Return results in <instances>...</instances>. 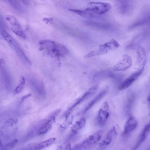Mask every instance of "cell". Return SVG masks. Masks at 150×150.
<instances>
[{
  "label": "cell",
  "instance_id": "cell-23",
  "mask_svg": "<svg viewBox=\"0 0 150 150\" xmlns=\"http://www.w3.org/2000/svg\"><path fill=\"white\" fill-rule=\"evenodd\" d=\"M53 18H44L43 21L47 23H48L52 21Z\"/></svg>",
  "mask_w": 150,
  "mask_h": 150
},
{
  "label": "cell",
  "instance_id": "cell-25",
  "mask_svg": "<svg viewBox=\"0 0 150 150\" xmlns=\"http://www.w3.org/2000/svg\"><path fill=\"white\" fill-rule=\"evenodd\" d=\"M148 100H149V103H150V96H149L148 98Z\"/></svg>",
  "mask_w": 150,
  "mask_h": 150
},
{
  "label": "cell",
  "instance_id": "cell-8",
  "mask_svg": "<svg viewBox=\"0 0 150 150\" xmlns=\"http://www.w3.org/2000/svg\"><path fill=\"white\" fill-rule=\"evenodd\" d=\"M115 127H112L99 144L100 147H105L108 146L111 143L114 137L116 134Z\"/></svg>",
  "mask_w": 150,
  "mask_h": 150
},
{
  "label": "cell",
  "instance_id": "cell-2",
  "mask_svg": "<svg viewBox=\"0 0 150 150\" xmlns=\"http://www.w3.org/2000/svg\"><path fill=\"white\" fill-rule=\"evenodd\" d=\"M1 33L4 39L16 53L21 61L25 64H31L30 61L14 38L4 30H2Z\"/></svg>",
  "mask_w": 150,
  "mask_h": 150
},
{
  "label": "cell",
  "instance_id": "cell-17",
  "mask_svg": "<svg viewBox=\"0 0 150 150\" xmlns=\"http://www.w3.org/2000/svg\"><path fill=\"white\" fill-rule=\"evenodd\" d=\"M150 132V122L145 127L141 135L140 139L137 144V147L147 137Z\"/></svg>",
  "mask_w": 150,
  "mask_h": 150
},
{
  "label": "cell",
  "instance_id": "cell-5",
  "mask_svg": "<svg viewBox=\"0 0 150 150\" xmlns=\"http://www.w3.org/2000/svg\"><path fill=\"white\" fill-rule=\"evenodd\" d=\"M99 88V86L97 85L93 86L87 90L80 98L76 101L69 109L66 115L70 114V112L77 105L83 103L93 96Z\"/></svg>",
  "mask_w": 150,
  "mask_h": 150
},
{
  "label": "cell",
  "instance_id": "cell-20",
  "mask_svg": "<svg viewBox=\"0 0 150 150\" xmlns=\"http://www.w3.org/2000/svg\"><path fill=\"white\" fill-rule=\"evenodd\" d=\"M18 140L17 139H15L11 142L6 144L4 146V148L5 150H10L12 149L17 144Z\"/></svg>",
  "mask_w": 150,
  "mask_h": 150
},
{
  "label": "cell",
  "instance_id": "cell-3",
  "mask_svg": "<svg viewBox=\"0 0 150 150\" xmlns=\"http://www.w3.org/2000/svg\"><path fill=\"white\" fill-rule=\"evenodd\" d=\"M103 131L99 130L89 136L80 144L76 145L74 149L75 150L86 149L96 144L101 139Z\"/></svg>",
  "mask_w": 150,
  "mask_h": 150
},
{
  "label": "cell",
  "instance_id": "cell-24",
  "mask_svg": "<svg viewBox=\"0 0 150 150\" xmlns=\"http://www.w3.org/2000/svg\"><path fill=\"white\" fill-rule=\"evenodd\" d=\"M31 95V94H29L23 96L22 98L21 101H23L25 99L30 97Z\"/></svg>",
  "mask_w": 150,
  "mask_h": 150
},
{
  "label": "cell",
  "instance_id": "cell-19",
  "mask_svg": "<svg viewBox=\"0 0 150 150\" xmlns=\"http://www.w3.org/2000/svg\"><path fill=\"white\" fill-rule=\"evenodd\" d=\"M69 114L66 116L65 121L63 124L62 125V127L63 128L66 127L72 122L73 117L71 115L69 116Z\"/></svg>",
  "mask_w": 150,
  "mask_h": 150
},
{
  "label": "cell",
  "instance_id": "cell-7",
  "mask_svg": "<svg viewBox=\"0 0 150 150\" xmlns=\"http://www.w3.org/2000/svg\"><path fill=\"white\" fill-rule=\"evenodd\" d=\"M108 110V104L105 102L99 110L96 117L97 122L99 125H103L106 122L109 115Z\"/></svg>",
  "mask_w": 150,
  "mask_h": 150
},
{
  "label": "cell",
  "instance_id": "cell-12",
  "mask_svg": "<svg viewBox=\"0 0 150 150\" xmlns=\"http://www.w3.org/2000/svg\"><path fill=\"white\" fill-rule=\"evenodd\" d=\"M69 11L76 13L83 18H96L97 16L94 13L86 9L82 10L78 9L71 8Z\"/></svg>",
  "mask_w": 150,
  "mask_h": 150
},
{
  "label": "cell",
  "instance_id": "cell-16",
  "mask_svg": "<svg viewBox=\"0 0 150 150\" xmlns=\"http://www.w3.org/2000/svg\"><path fill=\"white\" fill-rule=\"evenodd\" d=\"M55 140L56 138L54 137L50 138L36 145L34 148L36 150L42 149L52 145L55 142Z\"/></svg>",
  "mask_w": 150,
  "mask_h": 150
},
{
  "label": "cell",
  "instance_id": "cell-13",
  "mask_svg": "<svg viewBox=\"0 0 150 150\" xmlns=\"http://www.w3.org/2000/svg\"><path fill=\"white\" fill-rule=\"evenodd\" d=\"M109 50V49L103 44L100 45L99 48L98 50L90 52L85 55L84 57L89 58L95 56L105 54L107 53Z\"/></svg>",
  "mask_w": 150,
  "mask_h": 150
},
{
  "label": "cell",
  "instance_id": "cell-11",
  "mask_svg": "<svg viewBox=\"0 0 150 150\" xmlns=\"http://www.w3.org/2000/svg\"><path fill=\"white\" fill-rule=\"evenodd\" d=\"M137 125V122L134 117H131L126 122L124 131V134H128L133 131Z\"/></svg>",
  "mask_w": 150,
  "mask_h": 150
},
{
  "label": "cell",
  "instance_id": "cell-15",
  "mask_svg": "<svg viewBox=\"0 0 150 150\" xmlns=\"http://www.w3.org/2000/svg\"><path fill=\"white\" fill-rule=\"evenodd\" d=\"M55 122V117H51L39 129L38 134L40 135L46 133L51 128L52 124Z\"/></svg>",
  "mask_w": 150,
  "mask_h": 150
},
{
  "label": "cell",
  "instance_id": "cell-18",
  "mask_svg": "<svg viewBox=\"0 0 150 150\" xmlns=\"http://www.w3.org/2000/svg\"><path fill=\"white\" fill-rule=\"evenodd\" d=\"M25 83V80L24 77L23 76H21L19 84L14 90V93L15 94H18L22 91L24 86Z\"/></svg>",
  "mask_w": 150,
  "mask_h": 150
},
{
  "label": "cell",
  "instance_id": "cell-10",
  "mask_svg": "<svg viewBox=\"0 0 150 150\" xmlns=\"http://www.w3.org/2000/svg\"><path fill=\"white\" fill-rule=\"evenodd\" d=\"M140 73L141 71L135 73L123 81L119 85V89L122 90L128 87L139 76Z\"/></svg>",
  "mask_w": 150,
  "mask_h": 150
},
{
  "label": "cell",
  "instance_id": "cell-1",
  "mask_svg": "<svg viewBox=\"0 0 150 150\" xmlns=\"http://www.w3.org/2000/svg\"><path fill=\"white\" fill-rule=\"evenodd\" d=\"M39 45L40 50L58 61L61 57L69 53L68 50L64 46L54 41L42 40L39 42Z\"/></svg>",
  "mask_w": 150,
  "mask_h": 150
},
{
  "label": "cell",
  "instance_id": "cell-14",
  "mask_svg": "<svg viewBox=\"0 0 150 150\" xmlns=\"http://www.w3.org/2000/svg\"><path fill=\"white\" fill-rule=\"evenodd\" d=\"M86 120L83 117L76 121L73 125L71 129L72 135L76 134L79 131L83 128L85 125Z\"/></svg>",
  "mask_w": 150,
  "mask_h": 150
},
{
  "label": "cell",
  "instance_id": "cell-4",
  "mask_svg": "<svg viewBox=\"0 0 150 150\" xmlns=\"http://www.w3.org/2000/svg\"><path fill=\"white\" fill-rule=\"evenodd\" d=\"M111 6L108 3L90 2L87 4L86 9L98 15L104 14L111 8Z\"/></svg>",
  "mask_w": 150,
  "mask_h": 150
},
{
  "label": "cell",
  "instance_id": "cell-9",
  "mask_svg": "<svg viewBox=\"0 0 150 150\" xmlns=\"http://www.w3.org/2000/svg\"><path fill=\"white\" fill-rule=\"evenodd\" d=\"M106 88L101 91L96 96L86 105L83 111L84 113L90 109L93 105L100 100L105 95L107 91Z\"/></svg>",
  "mask_w": 150,
  "mask_h": 150
},
{
  "label": "cell",
  "instance_id": "cell-21",
  "mask_svg": "<svg viewBox=\"0 0 150 150\" xmlns=\"http://www.w3.org/2000/svg\"><path fill=\"white\" fill-rule=\"evenodd\" d=\"M18 122L17 119H9L7 120L6 123V124L9 126H11L16 124Z\"/></svg>",
  "mask_w": 150,
  "mask_h": 150
},
{
  "label": "cell",
  "instance_id": "cell-22",
  "mask_svg": "<svg viewBox=\"0 0 150 150\" xmlns=\"http://www.w3.org/2000/svg\"><path fill=\"white\" fill-rule=\"evenodd\" d=\"M59 148H61V149L62 148V149L64 148V149H71V145L69 144H65L63 145L59 146Z\"/></svg>",
  "mask_w": 150,
  "mask_h": 150
},
{
  "label": "cell",
  "instance_id": "cell-6",
  "mask_svg": "<svg viewBox=\"0 0 150 150\" xmlns=\"http://www.w3.org/2000/svg\"><path fill=\"white\" fill-rule=\"evenodd\" d=\"M6 19L10 23L13 31L17 35L25 39L26 36L23 32L21 27L15 17L10 15H7Z\"/></svg>",
  "mask_w": 150,
  "mask_h": 150
}]
</instances>
